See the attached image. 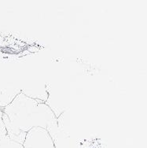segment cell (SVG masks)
I'll return each instance as SVG.
<instances>
[{"label":"cell","mask_w":147,"mask_h":148,"mask_svg":"<svg viewBox=\"0 0 147 148\" xmlns=\"http://www.w3.org/2000/svg\"><path fill=\"white\" fill-rule=\"evenodd\" d=\"M51 115L48 106L20 94L6 106L3 122L9 138L23 145L27 132L36 127L46 128L53 120Z\"/></svg>","instance_id":"1"},{"label":"cell","mask_w":147,"mask_h":148,"mask_svg":"<svg viewBox=\"0 0 147 148\" xmlns=\"http://www.w3.org/2000/svg\"><path fill=\"white\" fill-rule=\"evenodd\" d=\"M24 148H55V143L46 128H31L27 132L23 143Z\"/></svg>","instance_id":"2"},{"label":"cell","mask_w":147,"mask_h":148,"mask_svg":"<svg viewBox=\"0 0 147 148\" xmlns=\"http://www.w3.org/2000/svg\"><path fill=\"white\" fill-rule=\"evenodd\" d=\"M0 148H24L22 144L10 139L8 135L0 140Z\"/></svg>","instance_id":"3"}]
</instances>
